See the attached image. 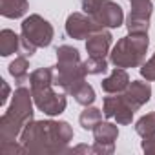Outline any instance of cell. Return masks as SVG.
I'll use <instances>...</instances> for the list:
<instances>
[{
  "mask_svg": "<svg viewBox=\"0 0 155 155\" xmlns=\"http://www.w3.org/2000/svg\"><path fill=\"white\" fill-rule=\"evenodd\" d=\"M99 28H102V26H99L86 13H71L68 17V20H66V35L69 38H75V40H84V38H88Z\"/></svg>",
  "mask_w": 155,
  "mask_h": 155,
  "instance_id": "8",
  "label": "cell"
},
{
  "mask_svg": "<svg viewBox=\"0 0 155 155\" xmlns=\"http://www.w3.org/2000/svg\"><path fill=\"white\" fill-rule=\"evenodd\" d=\"M69 95H73V99L79 102L81 106H91L93 102H95V90L86 82V81H82V82H79L71 91H69Z\"/></svg>",
  "mask_w": 155,
  "mask_h": 155,
  "instance_id": "17",
  "label": "cell"
},
{
  "mask_svg": "<svg viewBox=\"0 0 155 155\" xmlns=\"http://www.w3.org/2000/svg\"><path fill=\"white\" fill-rule=\"evenodd\" d=\"M124 101L133 108V111H137L139 108H142L150 99H151V86L150 82H142V81H131L128 84V88L122 93Z\"/></svg>",
  "mask_w": 155,
  "mask_h": 155,
  "instance_id": "11",
  "label": "cell"
},
{
  "mask_svg": "<svg viewBox=\"0 0 155 155\" xmlns=\"http://www.w3.org/2000/svg\"><path fill=\"white\" fill-rule=\"evenodd\" d=\"M102 113L104 111H101L99 108H93V106H86V110L81 113V117H79V122H81V126L84 128V130H91L93 131V128L102 120Z\"/></svg>",
  "mask_w": 155,
  "mask_h": 155,
  "instance_id": "18",
  "label": "cell"
},
{
  "mask_svg": "<svg viewBox=\"0 0 155 155\" xmlns=\"http://www.w3.org/2000/svg\"><path fill=\"white\" fill-rule=\"evenodd\" d=\"M128 2H130V0H128Z\"/></svg>",
  "mask_w": 155,
  "mask_h": 155,
  "instance_id": "29",
  "label": "cell"
},
{
  "mask_svg": "<svg viewBox=\"0 0 155 155\" xmlns=\"http://www.w3.org/2000/svg\"><path fill=\"white\" fill-rule=\"evenodd\" d=\"M71 153H95L93 146H86V144H79V146H75L73 150H69Z\"/></svg>",
  "mask_w": 155,
  "mask_h": 155,
  "instance_id": "27",
  "label": "cell"
},
{
  "mask_svg": "<svg viewBox=\"0 0 155 155\" xmlns=\"http://www.w3.org/2000/svg\"><path fill=\"white\" fill-rule=\"evenodd\" d=\"M90 17L99 26L111 28V29L122 26V22H124V11L117 2H113V0H101L99 6L93 9V13Z\"/></svg>",
  "mask_w": 155,
  "mask_h": 155,
  "instance_id": "7",
  "label": "cell"
},
{
  "mask_svg": "<svg viewBox=\"0 0 155 155\" xmlns=\"http://www.w3.org/2000/svg\"><path fill=\"white\" fill-rule=\"evenodd\" d=\"M28 0H0V15L6 18H20L28 13Z\"/></svg>",
  "mask_w": 155,
  "mask_h": 155,
  "instance_id": "14",
  "label": "cell"
},
{
  "mask_svg": "<svg viewBox=\"0 0 155 155\" xmlns=\"http://www.w3.org/2000/svg\"><path fill=\"white\" fill-rule=\"evenodd\" d=\"M22 37H26L29 42H33L37 48H48L53 40V26L40 15H29L22 20Z\"/></svg>",
  "mask_w": 155,
  "mask_h": 155,
  "instance_id": "6",
  "label": "cell"
},
{
  "mask_svg": "<svg viewBox=\"0 0 155 155\" xmlns=\"http://www.w3.org/2000/svg\"><path fill=\"white\" fill-rule=\"evenodd\" d=\"M126 28H128V33H131V35H144V33H148V29H150V18L128 15V18H126Z\"/></svg>",
  "mask_w": 155,
  "mask_h": 155,
  "instance_id": "20",
  "label": "cell"
},
{
  "mask_svg": "<svg viewBox=\"0 0 155 155\" xmlns=\"http://www.w3.org/2000/svg\"><path fill=\"white\" fill-rule=\"evenodd\" d=\"M111 33L104 28H99L86 38V51L91 57H106L111 49Z\"/></svg>",
  "mask_w": 155,
  "mask_h": 155,
  "instance_id": "12",
  "label": "cell"
},
{
  "mask_svg": "<svg viewBox=\"0 0 155 155\" xmlns=\"http://www.w3.org/2000/svg\"><path fill=\"white\" fill-rule=\"evenodd\" d=\"M29 88L35 106L49 117L60 115L66 106V91L55 86V68H38L29 75Z\"/></svg>",
  "mask_w": 155,
  "mask_h": 155,
  "instance_id": "2",
  "label": "cell"
},
{
  "mask_svg": "<svg viewBox=\"0 0 155 155\" xmlns=\"http://www.w3.org/2000/svg\"><path fill=\"white\" fill-rule=\"evenodd\" d=\"M117 137H119V128L113 122H102L101 120L93 128V139H95L93 150H95V153H102V155L113 153Z\"/></svg>",
  "mask_w": 155,
  "mask_h": 155,
  "instance_id": "10",
  "label": "cell"
},
{
  "mask_svg": "<svg viewBox=\"0 0 155 155\" xmlns=\"http://www.w3.org/2000/svg\"><path fill=\"white\" fill-rule=\"evenodd\" d=\"M0 84H2V97H0V104H6L8 102V97H9V86L6 81H0Z\"/></svg>",
  "mask_w": 155,
  "mask_h": 155,
  "instance_id": "28",
  "label": "cell"
},
{
  "mask_svg": "<svg viewBox=\"0 0 155 155\" xmlns=\"http://www.w3.org/2000/svg\"><path fill=\"white\" fill-rule=\"evenodd\" d=\"M84 69L88 75H101L108 69V60L106 57H88V60H84Z\"/></svg>",
  "mask_w": 155,
  "mask_h": 155,
  "instance_id": "21",
  "label": "cell"
},
{
  "mask_svg": "<svg viewBox=\"0 0 155 155\" xmlns=\"http://www.w3.org/2000/svg\"><path fill=\"white\" fill-rule=\"evenodd\" d=\"M131 11L130 15L133 17H142V18H150L153 13V4L151 0H130Z\"/></svg>",
  "mask_w": 155,
  "mask_h": 155,
  "instance_id": "22",
  "label": "cell"
},
{
  "mask_svg": "<svg viewBox=\"0 0 155 155\" xmlns=\"http://www.w3.org/2000/svg\"><path fill=\"white\" fill-rule=\"evenodd\" d=\"M140 148H142L144 153H148V155H155V135H153V137H146V139L142 140Z\"/></svg>",
  "mask_w": 155,
  "mask_h": 155,
  "instance_id": "26",
  "label": "cell"
},
{
  "mask_svg": "<svg viewBox=\"0 0 155 155\" xmlns=\"http://www.w3.org/2000/svg\"><path fill=\"white\" fill-rule=\"evenodd\" d=\"M84 62L81 60L79 49L71 46L57 48V66H55V86L66 93H69L79 82L86 79Z\"/></svg>",
  "mask_w": 155,
  "mask_h": 155,
  "instance_id": "4",
  "label": "cell"
},
{
  "mask_svg": "<svg viewBox=\"0 0 155 155\" xmlns=\"http://www.w3.org/2000/svg\"><path fill=\"white\" fill-rule=\"evenodd\" d=\"M0 151L2 153H24L26 148L24 144H17V140H11V142H0Z\"/></svg>",
  "mask_w": 155,
  "mask_h": 155,
  "instance_id": "24",
  "label": "cell"
},
{
  "mask_svg": "<svg viewBox=\"0 0 155 155\" xmlns=\"http://www.w3.org/2000/svg\"><path fill=\"white\" fill-rule=\"evenodd\" d=\"M128 84H130V75L126 73V69L124 68H115L111 71V75H108L102 81V91H106L108 95L124 93Z\"/></svg>",
  "mask_w": 155,
  "mask_h": 155,
  "instance_id": "13",
  "label": "cell"
},
{
  "mask_svg": "<svg viewBox=\"0 0 155 155\" xmlns=\"http://www.w3.org/2000/svg\"><path fill=\"white\" fill-rule=\"evenodd\" d=\"M135 131H137L142 139L153 137V135H155V111H151V113H148V115H142V117L137 120V124H135Z\"/></svg>",
  "mask_w": 155,
  "mask_h": 155,
  "instance_id": "19",
  "label": "cell"
},
{
  "mask_svg": "<svg viewBox=\"0 0 155 155\" xmlns=\"http://www.w3.org/2000/svg\"><path fill=\"white\" fill-rule=\"evenodd\" d=\"M73 139L66 120H31L20 133V142L29 153H64Z\"/></svg>",
  "mask_w": 155,
  "mask_h": 155,
  "instance_id": "1",
  "label": "cell"
},
{
  "mask_svg": "<svg viewBox=\"0 0 155 155\" xmlns=\"http://www.w3.org/2000/svg\"><path fill=\"white\" fill-rule=\"evenodd\" d=\"M139 71H140V75L144 77L148 82H153L155 81V53L139 68Z\"/></svg>",
  "mask_w": 155,
  "mask_h": 155,
  "instance_id": "23",
  "label": "cell"
},
{
  "mask_svg": "<svg viewBox=\"0 0 155 155\" xmlns=\"http://www.w3.org/2000/svg\"><path fill=\"white\" fill-rule=\"evenodd\" d=\"M33 93L31 88L18 86L13 93L9 108L0 117V140L11 142L17 140L22 130L33 120Z\"/></svg>",
  "mask_w": 155,
  "mask_h": 155,
  "instance_id": "3",
  "label": "cell"
},
{
  "mask_svg": "<svg viewBox=\"0 0 155 155\" xmlns=\"http://www.w3.org/2000/svg\"><path fill=\"white\" fill-rule=\"evenodd\" d=\"M150 46L148 33L144 35H126L122 37L110 53V62L115 68H140L146 58V51Z\"/></svg>",
  "mask_w": 155,
  "mask_h": 155,
  "instance_id": "5",
  "label": "cell"
},
{
  "mask_svg": "<svg viewBox=\"0 0 155 155\" xmlns=\"http://www.w3.org/2000/svg\"><path fill=\"white\" fill-rule=\"evenodd\" d=\"M102 111L108 119L117 120V124H131L133 120V108L124 101L122 93H115L104 99V106Z\"/></svg>",
  "mask_w": 155,
  "mask_h": 155,
  "instance_id": "9",
  "label": "cell"
},
{
  "mask_svg": "<svg viewBox=\"0 0 155 155\" xmlns=\"http://www.w3.org/2000/svg\"><path fill=\"white\" fill-rule=\"evenodd\" d=\"M28 68H29L28 57H22V55H18V57L9 64V73H11L13 79L17 81V86H24V82H29Z\"/></svg>",
  "mask_w": 155,
  "mask_h": 155,
  "instance_id": "16",
  "label": "cell"
},
{
  "mask_svg": "<svg viewBox=\"0 0 155 155\" xmlns=\"http://www.w3.org/2000/svg\"><path fill=\"white\" fill-rule=\"evenodd\" d=\"M35 51H37V46H35L33 42H29L26 37H22V35H20V48H18V55H22V57H31Z\"/></svg>",
  "mask_w": 155,
  "mask_h": 155,
  "instance_id": "25",
  "label": "cell"
},
{
  "mask_svg": "<svg viewBox=\"0 0 155 155\" xmlns=\"http://www.w3.org/2000/svg\"><path fill=\"white\" fill-rule=\"evenodd\" d=\"M20 48V37L11 31V29H2L0 31V55L9 57L13 53H18Z\"/></svg>",
  "mask_w": 155,
  "mask_h": 155,
  "instance_id": "15",
  "label": "cell"
}]
</instances>
